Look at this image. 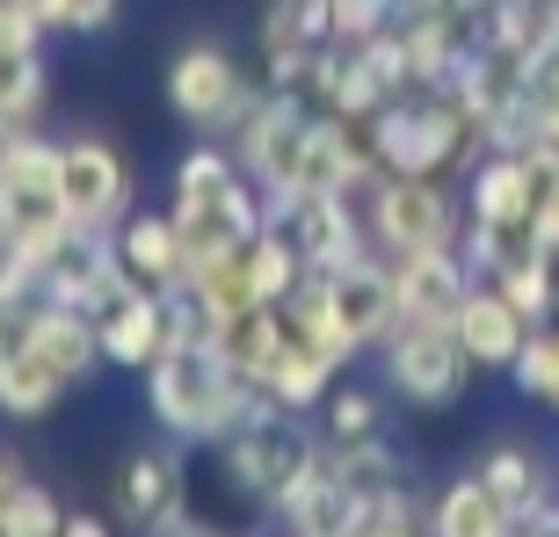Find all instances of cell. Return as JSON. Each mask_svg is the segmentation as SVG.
<instances>
[{"mask_svg":"<svg viewBox=\"0 0 559 537\" xmlns=\"http://www.w3.org/2000/svg\"><path fill=\"white\" fill-rule=\"evenodd\" d=\"M254 95H262V87L240 73V59H233L218 37H189L160 73V103L175 109L189 131H211V139H226V131L248 117Z\"/></svg>","mask_w":559,"mask_h":537,"instance_id":"52a82bcc","label":"cell"},{"mask_svg":"<svg viewBox=\"0 0 559 537\" xmlns=\"http://www.w3.org/2000/svg\"><path fill=\"white\" fill-rule=\"evenodd\" d=\"M270 407V393L248 371H233V356L218 342H175L145 363V414L160 421L175 443H226L233 429H248Z\"/></svg>","mask_w":559,"mask_h":537,"instance_id":"6da1fadb","label":"cell"},{"mask_svg":"<svg viewBox=\"0 0 559 537\" xmlns=\"http://www.w3.org/2000/svg\"><path fill=\"white\" fill-rule=\"evenodd\" d=\"M22 131H29V124H22V117H8V109H0V167H8V153H15V139H22Z\"/></svg>","mask_w":559,"mask_h":537,"instance_id":"e575fe53","label":"cell"},{"mask_svg":"<svg viewBox=\"0 0 559 537\" xmlns=\"http://www.w3.org/2000/svg\"><path fill=\"white\" fill-rule=\"evenodd\" d=\"M509 385H516L531 407L559 414V320H538V327H531V342H523L516 363H509Z\"/></svg>","mask_w":559,"mask_h":537,"instance_id":"484cf974","label":"cell"},{"mask_svg":"<svg viewBox=\"0 0 559 537\" xmlns=\"http://www.w3.org/2000/svg\"><path fill=\"white\" fill-rule=\"evenodd\" d=\"M44 306H51V284H44V268L15 276V284H0V363H8V356H22L29 342H37Z\"/></svg>","mask_w":559,"mask_h":537,"instance_id":"4316f807","label":"cell"},{"mask_svg":"<svg viewBox=\"0 0 559 537\" xmlns=\"http://www.w3.org/2000/svg\"><path fill=\"white\" fill-rule=\"evenodd\" d=\"M218 457H226L233 494L254 501V509H276V501H284L290 487L328 457V429H320V414L262 407L248 429H233L226 443H218Z\"/></svg>","mask_w":559,"mask_h":537,"instance_id":"3957f363","label":"cell"},{"mask_svg":"<svg viewBox=\"0 0 559 537\" xmlns=\"http://www.w3.org/2000/svg\"><path fill=\"white\" fill-rule=\"evenodd\" d=\"M328 8H334V37L342 44H364L400 22V0H328Z\"/></svg>","mask_w":559,"mask_h":537,"instance_id":"1f68e13d","label":"cell"},{"mask_svg":"<svg viewBox=\"0 0 559 537\" xmlns=\"http://www.w3.org/2000/svg\"><path fill=\"white\" fill-rule=\"evenodd\" d=\"M44 103H51V65H44L37 44H0V109L22 117V124H44Z\"/></svg>","mask_w":559,"mask_h":537,"instance_id":"d4e9b609","label":"cell"},{"mask_svg":"<svg viewBox=\"0 0 559 537\" xmlns=\"http://www.w3.org/2000/svg\"><path fill=\"white\" fill-rule=\"evenodd\" d=\"M334 356H320V349H306V342H290V356L276 363L270 378H262V393H270V407H290V414H320L328 407V393H334Z\"/></svg>","mask_w":559,"mask_h":537,"instance_id":"603a6c76","label":"cell"},{"mask_svg":"<svg viewBox=\"0 0 559 537\" xmlns=\"http://www.w3.org/2000/svg\"><path fill=\"white\" fill-rule=\"evenodd\" d=\"M284 226H290V240H298V254H306L312 276H334V268H349L356 254H371L364 189H342V196H306Z\"/></svg>","mask_w":559,"mask_h":537,"instance_id":"8fae6325","label":"cell"},{"mask_svg":"<svg viewBox=\"0 0 559 537\" xmlns=\"http://www.w3.org/2000/svg\"><path fill=\"white\" fill-rule=\"evenodd\" d=\"M15 479H22V473H15V457H8V451H0V501H8V494H15Z\"/></svg>","mask_w":559,"mask_h":537,"instance_id":"8d00e7d4","label":"cell"},{"mask_svg":"<svg viewBox=\"0 0 559 537\" xmlns=\"http://www.w3.org/2000/svg\"><path fill=\"white\" fill-rule=\"evenodd\" d=\"M59 189H66V218L81 232H117V218L131 211V160L109 139L81 131V139H66Z\"/></svg>","mask_w":559,"mask_h":537,"instance_id":"9c48e42d","label":"cell"},{"mask_svg":"<svg viewBox=\"0 0 559 537\" xmlns=\"http://www.w3.org/2000/svg\"><path fill=\"white\" fill-rule=\"evenodd\" d=\"M364 131H371V153L385 175H457L479 153L473 109L457 103L451 87H407L385 109H371Z\"/></svg>","mask_w":559,"mask_h":537,"instance_id":"7a4b0ae2","label":"cell"},{"mask_svg":"<svg viewBox=\"0 0 559 537\" xmlns=\"http://www.w3.org/2000/svg\"><path fill=\"white\" fill-rule=\"evenodd\" d=\"M66 393H73V378L37 349H22V356L0 363V414H8V421H44Z\"/></svg>","mask_w":559,"mask_h":537,"instance_id":"44dd1931","label":"cell"},{"mask_svg":"<svg viewBox=\"0 0 559 537\" xmlns=\"http://www.w3.org/2000/svg\"><path fill=\"white\" fill-rule=\"evenodd\" d=\"M378 356H385V385L421 414L457 407V399L473 393V378H479V363L465 356V342H457L451 320H400V327L378 342Z\"/></svg>","mask_w":559,"mask_h":537,"instance_id":"8992f818","label":"cell"},{"mask_svg":"<svg viewBox=\"0 0 559 537\" xmlns=\"http://www.w3.org/2000/svg\"><path fill=\"white\" fill-rule=\"evenodd\" d=\"M393 262V290H400V320H451L465 284H473V262L457 248H429V254H385Z\"/></svg>","mask_w":559,"mask_h":537,"instance_id":"9a60e30c","label":"cell"},{"mask_svg":"<svg viewBox=\"0 0 559 537\" xmlns=\"http://www.w3.org/2000/svg\"><path fill=\"white\" fill-rule=\"evenodd\" d=\"M15 276H29V262H22V240L0 226V284H15Z\"/></svg>","mask_w":559,"mask_h":537,"instance_id":"836d02e7","label":"cell"},{"mask_svg":"<svg viewBox=\"0 0 559 537\" xmlns=\"http://www.w3.org/2000/svg\"><path fill=\"white\" fill-rule=\"evenodd\" d=\"M312 124H320V109H312L306 87H262V95L248 103V117L226 131L233 160H240V175H254V182H262L276 226L298 211V160H306Z\"/></svg>","mask_w":559,"mask_h":537,"instance_id":"277c9868","label":"cell"},{"mask_svg":"<svg viewBox=\"0 0 559 537\" xmlns=\"http://www.w3.org/2000/svg\"><path fill=\"white\" fill-rule=\"evenodd\" d=\"M473 473L495 487V501H501L516 523L531 516L538 501H552V479H545V465H538V451H531V443H487Z\"/></svg>","mask_w":559,"mask_h":537,"instance_id":"ffe728a7","label":"cell"},{"mask_svg":"<svg viewBox=\"0 0 559 537\" xmlns=\"http://www.w3.org/2000/svg\"><path fill=\"white\" fill-rule=\"evenodd\" d=\"M429 530H443V537H509L516 516L495 501V487H487L479 473H465L429 501Z\"/></svg>","mask_w":559,"mask_h":537,"instance_id":"d6986e66","label":"cell"},{"mask_svg":"<svg viewBox=\"0 0 559 537\" xmlns=\"http://www.w3.org/2000/svg\"><path fill=\"white\" fill-rule=\"evenodd\" d=\"M531 226H538V248H545V254H559V167L545 175V189H538V211H531Z\"/></svg>","mask_w":559,"mask_h":537,"instance_id":"d6a6232c","label":"cell"},{"mask_svg":"<svg viewBox=\"0 0 559 537\" xmlns=\"http://www.w3.org/2000/svg\"><path fill=\"white\" fill-rule=\"evenodd\" d=\"M451 327H457V342H465V356H473L479 371H509L538 320H531V312H523L495 276H473L465 298H457V312H451Z\"/></svg>","mask_w":559,"mask_h":537,"instance_id":"7c38bea8","label":"cell"},{"mask_svg":"<svg viewBox=\"0 0 559 537\" xmlns=\"http://www.w3.org/2000/svg\"><path fill=\"white\" fill-rule=\"evenodd\" d=\"M66 509L44 479H15V494L0 501V537H59Z\"/></svg>","mask_w":559,"mask_h":537,"instance_id":"f1b7e54d","label":"cell"},{"mask_svg":"<svg viewBox=\"0 0 559 537\" xmlns=\"http://www.w3.org/2000/svg\"><path fill=\"white\" fill-rule=\"evenodd\" d=\"M37 356H51L73 385H87L95 378V363H103V327H95V312H81V306H44V320H37V342H29Z\"/></svg>","mask_w":559,"mask_h":537,"instance_id":"e0dca14e","label":"cell"},{"mask_svg":"<svg viewBox=\"0 0 559 537\" xmlns=\"http://www.w3.org/2000/svg\"><path fill=\"white\" fill-rule=\"evenodd\" d=\"M117 254H124V268L145 290L189 284V248H182V218H175V204L167 211H139L131 204L124 218H117Z\"/></svg>","mask_w":559,"mask_h":537,"instance_id":"5bb4252c","label":"cell"},{"mask_svg":"<svg viewBox=\"0 0 559 537\" xmlns=\"http://www.w3.org/2000/svg\"><path fill=\"white\" fill-rule=\"evenodd\" d=\"M270 516L284 523V530H298V537H342V530H349V487H342V479L328 473V457H320V465H312V473L270 509Z\"/></svg>","mask_w":559,"mask_h":537,"instance_id":"ac0fdd59","label":"cell"},{"mask_svg":"<svg viewBox=\"0 0 559 537\" xmlns=\"http://www.w3.org/2000/svg\"><path fill=\"white\" fill-rule=\"evenodd\" d=\"M103 327V363H117V371H139L145 378V363L167 349V290H145V284H131L117 306L95 320Z\"/></svg>","mask_w":559,"mask_h":537,"instance_id":"2e32d148","label":"cell"},{"mask_svg":"<svg viewBox=\"0 0 559 537\" xmlns=\"http://www.w3.org/2000/svg\"><path fill=\"white\" fill-rule=\"evenodd\" d=\"M407 530H429V501L407 479H393V487L349 501V530L342 537H407Z\"/></svg>","mask_w":559,"mask_h":537,"instance_id":"cb8c5ba5","label":"cell"},{"mask_svg":"<svg viewBox=\"0 0 559 537\" xmlns=\"http://www.w3.org/2000/svg\"><path fill=\"white\" fill-rule=\"evenodd\" d=\"M328 473L356 494H378V487H393L400 465H393V443L385 435H356V443H328Z\"/></svg>","mask_w":559,"mask_h":537,"instance_id":"83f0119b","label":"cell"},{"mask_svg":"<svg viewBox=\"0 0 559 537\" xmlns=\"http://www.w3.org/2000/svg\"><path fill=\"white\" fill-rule=\"evenodd\" d=\"M66 537H103V516H66Z\"/></svg>","mask_w":559,"mask_h":537,"instance_id":"d590c367","label":"cell"},{"mask_svg":"<svg viewBox=\"0 0 559 537\" xmlns=\"http://www.w3.org/2000/svg\"><path fill=\"white\" fill-rule=\"evenodd\" d=\"M364 218H371L378 254H429V248H457L465 196H451L443 175H378L364 189Z\"/></svg>","mask_w":559,"mask_h":537,"instance_id":"5b68a950","label":"cell"},{"mask_svg":"<svg viewBox=\"0 0 559 537\" xmlns=\"http://www.w3.org/2000/svg\"><path fill=\"white\" fill-rule=\"evenodd\" d=\"M328 298H334V312H342V327L364 342V349H378L385 334L400 327V290H393V262L385 254H356L349 268H334L328 276Z\"/></svg>","mask_w":559,"mask_h":537,"instance_id":"4fadbf2b","label":"cell"},{"mask_svg":"<svg viewBox=\"0 0 559 537\" xmlns=\"http://www.w3.org/2000/svg\"><path fill=\"white\" fill-rule=\"evenodd\" d=\"M233 182H240V160H233V145L204 131V139H197L182 160H175V196H167V204H175V211H218Z\"/></svg>","mask_w":559,"mask_h":537,"instance_id":"7402d4cb","label":"cell"},{"mask_svg":"<svg viewBox=\"0 0 559 537\" xmlns=\"http://www.w3.org/2000/svg\"><path fill=\"white\" fill-rule=\"evenodd\" d=\"M545 175H552V167H538L531 153L479 145L473 167H465V226H531Z\"/></svg>","mask_w":559,"mask_h":537,"instance_id":"30bf717a","label":"cell"},{"mask_svg":"<svg viewBox=\"0 0 559 537\" xmlns=\"http://www.w3.org/2000/svg\"><path fill=\"white\" fill-rule=\"evenodd\" d=\"M320 429L328 443H356V435H385V399L371 385H334L328 407H320Z\"/></svg>","mask_w":559,"mask_h":537,"instance_id":"f546056e","label":"cell"},{"mask_svg":"<svg viewBox=\"0 0 559 537\" xmlns=\"http://www.w3.org/2000/svg\"><path fill=\"white\" fill-rule=\"evenodd\" d=\"M51 37H103L117 22V0H29Z\"/></svg>","mask_w":559,"mask_h":537,"instance_id":"4dcf8cb0","label":"cell"},{"mask_svg":"<svg viewBox=\"0 0 559 537\" xmlns=\"http://www.w3.org/2000/svg\"><path fill=\"white\" fill-rule=\"evenodd\" d=\"M117 509L145 530H167V537H204L218 523L189 516V457L182 451H131L124 473H117Z\"/></svg>","mask_w":559,"mask_h":537,"instance_id":"ba28073f","label":"cell"}]
</instances>
